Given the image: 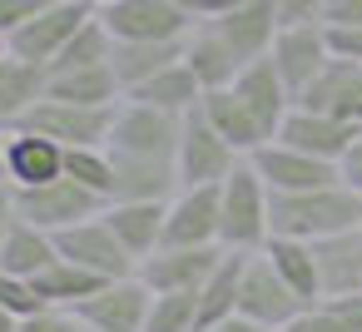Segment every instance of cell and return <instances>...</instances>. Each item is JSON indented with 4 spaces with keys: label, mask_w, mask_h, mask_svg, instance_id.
Segmentation results:
<instances>
[{
    "label": "cell",
    "mask_w": 362,
    "mask_h": 332,
    "mask_svg": "<svg viewBox=\"0 0 362 332\" xmlns=\"http://www.w3.org/2000/svg\"><path fill=\"white\" fill-rule=\"evenodd\" d=\"M268 223H273V238L322 243L332 233L362 228V194H352L342 179L327 189H313V194H273Z\"/></svg>",
    "instance_id": "cell-1"
},
{
    "label": "cell",
    "mask_w": 362,
    "mask_h": 332,
    "mask_svg": "<svg viewBox=\"0 0 362 332\" xmlns=\"http://www.w3.org/2000/svg\"><path fill=\"white\" fill-rule=\"evenodd\" d=\"M268 208H273V194H268V184L258 179V169L243 159V164L218 184V243H223L228 253H263L268 238H273Z\"/></svg>",
    "instance_id": "cell-2"
},
{
    "label": "cell",
    "mask_w": 362,
    "mask_h": 332,
    "mask_svg": "<svg viewBox=\"0 0 362 332\" xmlns=\"http://www.w3.org/2000/svg\"><path fill=\"white\" fill-rule=\"evenodd\" d=\"M115 109H85V105H65V100H35L11 129H30V134H45L55 139L60 149H105L110 144V129H115Z\"/></svg>",
    "instance_id": "cell-3"
},
{
    "label": "cell",
    "mask_w": 362,
    "mask_h": 332,
    "mask_svg": "<svg viewBox=\"0 0 362 332\" xmlns=\"http://www.w3.org/2000/svg\"><path fill=\"white\" fill-rule=\"evenodd\" d=\"M95 16L90 0H55V6H45L35 20H25L16 35H11V60H25L35 70H50L60 60V50L80 35V25Z\"/></svg>",
    "instance_id": "cell-4"
},
{
    "label": "cell",
    "mask_w": 362,
    "mask_h": 332,
    "mask_svg": "<svg viewBox=\"0 0 362 332\" xmlns=\"http://www.w3.org/2000/svg\"><path fill=\"white\" fill-rule=\"evenodd\" d=\"M179 129L184 119L144 109V105H119L115 129H110V154L115 159H144V164H174L179 154Z\"/></svg>",
    "instance_id": "cell-5"
},
{
    "label": "cell",
    "mask_w": 362,
    "mask_h": 332,
    "mask_svg": "<svg viewBox=\"0 0 362 332\" xmlns=\"http://www.w3.org/2000/svg\"><path fill=\"white\" fill-rule=\"evenodd\" d=\"M243 164V154L233 144H223L214 134V124L194 109L179 129V154H174V169H179V189H218L233 169Z\"/></svg>",
    "instance_id": "cell-6"
},
{
    "label": "cell",
    "mask_w": 362,
    "mask_h": 332,
    "mask_svg": "<svg viewBox=\"0 0 362 332\" xmlns=\"http://www.w3.org/2000/svg\"><path fill=\"white\" fill-rule=\"evenodd\" d=\"M21 198V218L45 228V233H65V228H80L90 218H100L110 203L90 189H80L75 179H55V184H40V189H16Z\"/></svg>",
    "instance_id": "cell-7"
},
{
    "label": "cell",
    "mask_w": 362,
    "mask_h": 332,
    "mask_svg": "<svg viewBox=\"0 0 362 332\" xmlns=\"http://www.w3.org/2000/svg\"><path fill=\"white\" fill-rule=\"evenodd\" d=\"M55 248H60L65 263L95 273V278H105V283H115V278H134V273H139V263L124 253V243L115 238V228L105 223V213L90 218V223H80V228L55 233Z\"/></svg>",
    "instance_id": "cell-8"
},
{
    "label": "cell",
    "mask_w": 362,
    "mask_h": 332,
    "mask_svg": "<svg viewBox=\"0 0 362 332\" xmlns=\"http://www.w3.org/2000/svg\"><path fill=\"white\" fill-rule=\"evenodd\" d=\"M95 11L115 40H189L194 30V20L174 0H110Z\"/></svg>",
    "instance_id": "cell-9"
},
{
    "label": "cell",
    "mask_w": 362,
    "mask_h": 332,
    "mask_svg": "<svg viewBox=\"0 0 362 332\" xmlns=\"http://www.w3.org/2000/svg\"><path fill=\"white\" fill-rule=\"evenodd\" d=\"M149 302H154V292L139 278H115V283H105L95 297H85L70 312L85 322V332H144Z\"/></svg>",
    "instance_id": "cell-10"
},
{
    "label": "cell",
    "mask_w": 362,
    "mask_h": 332,
    "mask_svg": "<svg viewBox=\"0 0 362 332\" xmlns=\"http://www.w3.org/2000/svg\"><path fill=\"white\" fill-rule=\"evenodd\" d=\"M268 60H273V70L283 75V85L293 90V100L327 70V60H332V45H327V25L317 20V25H283L278 30V40H273V50H268Z\"/></svg>",
    "instance_id": "cell-11"
},
{
    "label": "cell",
    "mask_w": 362,
    "mask_h": 332,
    "mask_svg": "<svg viewBox=\"0 0 362 332\" xmlns=\"http://www.w3.org/2000/svg\"><path fill=\"white\" fill-rule=\"evenodd\" d=\"M298 312H308L298 297H293V287L273 273V263L263 258V253H253L248 258V268H243V287H238V317H253V322H263V327H288Z\"/></svg>",
    "instance_id": "cell-12"
},
{
    "label": "cell",
    "mask_w": 362,
    "mask_h": 332,
    "mask_svg": "<svg viewBox=\"0 0 362 332\" xmlns=\"http://www.w3.org/2000/svg\"><path fill=\"white\" fill-rule=\"evenodd\" d=\"M248 164L258 169V179L268 184V194H313V189L337 184V164H322L313 154H298V149H288L278 139L263 144Z\"/></svg>",
    "instance_id": "cell-13"
},
{
    "label": "cell",
    "mask_w": 362,
    "mask_h": 332,
    "mask_svg": "<svg viewBox=\"0 0 362 332\" xmlns=\"http://www.w3.org/2000/svg\"><path fill=\"white\" fill-rule=\"evenodd\" d=\"M164 248H223L218 243V189H179L169 198Z\"/></svg>",
    "instance_id": "cell-14"
},
{
    "label": "cell",
    "mask_w": 362,
    "mask_h": 332,
    "mask_svg": "<svg viewBox=\"0 0 362 332\" xmlns=\"http://www.w3.org/2000/svg\"><path fill=\"white\" fill-rule=\"evenodd\" d=\"M218 258H223V248H154L134 278L149 292H199Z\"/></svg>",
    "instance_id": "cell-15"
},
{
    "label": "cell",
    "mask_w": 362,
    "mask_h": 332,
    "mask_svg": "<svg viewBox=\"0 0 362 332\" xmlns=\"http://www.w3.org/2000/svg\"><path fill=\"white\" fill-rule=\"evenodd\" d=\"M357 124H347V119H332V114H313V109H298L293 105V114L283 119V129H278V144H288V149H298V154H313V159H322V164H342V154L357 144Z\"/></svg>",
    "instance_id": "cell-16"
},
{
    "label": "cell",
    "mask_w": 362,
    "mask_h": 332,
    "mask_svg": "<svg viewBox=\"0 0 362 332\" xmlns=\"http://www.w3.org/2000/svg\"><path fill=\"white\" fill-rule=\"evenodd\" d=\"M209 25L228 40V50H233L243 65L268 60V50H273V40H278V30H283V20H278V0H243L238 11H228V16L209 20Z\"/></svg>",
    "instance_id": "cell-17"
},
{
    "label": "cell",
    "mask_w": 362,
    "mask_h": 332,
    "mask_svg": "<svg viewBox=\"0 0 362 332\" xmlns=\"http://www.w3.org/2000/svg\"><path fill=\"white\" fill-rule=\"evenodd\" d=\"M298 109H313V114H332V119H347L362 129V65L357 60H327V70L298 95Z\"/></svg>",
    "instance_id": "cell-18"
},
{
    "label": "cell",
    "mask_w": 362,
    "mask_h": 332,
    "mask_svg": "<svg viewBox=\"0 0 362 332\" xmlns=\"http://www.w3.org/2000/svg\"><path fill=\"white\" fill-rule=\"evenodd\" d=\"M6 179L16 189H40L65 179V149L30 129H6Z\"/></svg>",
    "instance_id": "cell-19"
},
{
    "label": "cell",
    "mask_w": 362,
    "mask_h": 332,
    "mask_svg": "<svg viewBox=\"0 0 362 332\" xmlns=\"http://www.w3.org/2000/svg\"><path fill=\"white\" fill-rule=\"evenodd\" d=\"M233 95L253 109V119L268 129V139H278V129H283V119L293 114V90L283 85V75L273 70V60H253V65H243V75L233 80Z\"/></svg>",
    "instance_id": "cell-20"
},
{
    "label": "cell",
    "mask_w": 362,
    "mask_h": 332,
    "mask_svg": "<svg viewBox=\"0 0 362 332\" xmlns=\"http://www.w3.org/2000/svg\"><path fill=\"white\" fill-rule=\"evenodd\" d=\"M313 258H317V278H322V302L362 292V228L313 243Z\"/></svg>",
    "instance_id": "cell-21"
},
{
    "label": "cell",
    "mask_w": 362,
    "mask_h": 332,
    "mask_svg": "<svg viewBox=\"0 0 362 332\" xmlns=\"http://www.w3.org/2000/svg\"><path fill=\"white\" fill-rule=\"evenodd\" d=\"M199 114H204V119L214 124V134H218L223 144H233L243 159H253L263 144H273V139H268V129L253 119V109L233 95V85H228V90H209V95H204V105H199Z\"/></svg>",
    "instance_id": "cell-22"
},
{
    "label": "cell",
    "mask_w": 362,
    "mask_h": 332,
    "mask_svg": "<svg viewBox=\"0 0 362 332\" xmlns=\"http://www.w3.org/2000/svg\"><path fill=\"white\" fill-rule=\"evenodd\" d=\"M179 60H184V40H115L110 70H115L119 90L134 95L139 85H149L154 75L174 70Z\"/></svg>",
    "instance_id": "cell-23"
},
{
    "label": "cell",
    "mask_w": 362,
    "mask_h": 332,
    "mask_svg": "<svg viewBox=\"0 0 362 332\" xmlns=\"http://www.w3.org/2000/svg\"><path fill=\"white\" fill-rule=\"evenodd\" d=\"M45 100H65V105H85V109H115V105H124V90H119L110 65L45 70Z\"/></svg>",
    "instance_id": "cell-24"
},
{
    "label": "cell",
    "mask_w": 362,
    "mask_h": 332,
    "mask_svg": "<svg viewBox=\"0 0 362 332\" xmlns=\"http://www.w3.org/2000/svg\"><path fill=\"white\" fill-rule=\"evenodd\" d=\"M184 65L194 70V80L209 90H228L238 75H243V60L228 50V40L214 30V25H194L189 40H184Z\"/></svg>",
    "instance_id": "cell-25"
},
{
    "label": "cell",
    "mask_w": 362,
    "mask_h": 332,
    "mask_svg": "<svg viewBox=\"0 0 362 332\" xmlns=\"http://www.w3.org/2000/svg\"><path fill=\"white\" fill-rule=\"evenodd\" d=\"M164 213H169V203H110L105 223L115 228L124 253L134 263H144L154 248H164Z\"/></svg>",
    "instance_id": "cell-26"
},
{
    "label": "cell",
    "mask_w": 362,
    "mask_h": 332,
    "mask_svg": "<svg viewBox=\"0 0 362 332\" xmlns=\"http://www.w3.org/2000/svg\"><path fill=\"white\" fill-rule=\"evenodd\" d=\"M124 105H144V109H159V114L189 119V114L204 105V85H199L194 70L179 60L174 70H164V75H154L149 85H139L134 95H124Z\"/></svg>",
    "instance_id": "cell-27"
},
{
    "label": "cell",
    "mask_w": 362,
    "mask_h": 332,
    "mask_svg": "<svg viewBox=\"0 0 362 332\" xmlns=\"http://www.w3.org/2000/svg\"><path fill=\"white\" fill-rule=\"evenodd\" d=\"M263 258L273 263V273L293 287V297H298L303 307H317V302H322V278H317L313 243H303V238H268Z\"/></svg>",
    "instance_id": "cell-28"
},
{
    "label": "cell",
    "mask_w": 362,
    "mask_h": 332,
    "mask_svg": "<svg viewBox=\"0 0 362 332\" xmlns=\"http://www.w3.org/2000/svg\"><path fill=\"white\" fill-rule=\"evenodd\" d=\"M248 258H253V253H228V248H223V258L214 263L209 283L199 287V332H209V327H218L223 317L238 312V287H243Z\"/></svg>",
    "instance_id": "cell-29"
},
{
    "label": "cell",
    "mask_w": 362,
    "mask_h": 332,
    "mask_svg": "<svg viewBox=\"0 0 362 332\" xmlns=\"http://www.w3.org/2000/svg\"><path fill=\"white\" fill-rule=\"evenodd\" d=\"M60 258V248H55V233H45V228H35V223H16L11 228V238L0 243V268L6 273H16V278H35V273H45L50 263Z\"/></svg>",
    "instance_id": "cell-30"
},
{
    "label": "cell",
    "mask_w": 362,
    "mask_h": 332,
    "mask_svg": "<svg viewBox=\"0 0 362 332\" xmlns=\"http://www.w3.org/2000/svg\"><path fill=\"white\" fill-rule=\"evenodd\" d=\"M30 287H35V297H40L45 307H80L85 297H95V292L105 287V278H95V273H85V268H75V263H65V258H55L45 273L30 278Z\"/></svg>",
    "instance_id": "cell-31"
},
{
    "label": "cell",
    "mask_w": 362,
    "mask_h": 332,
    "mask_svg": "<svg viewBox=\"0 0 362 332\" xmlns=\"http://www.w3.org/2000/svg\"><path fill=\"white\" fill-rule=\"evenodd\" d=\"M40 95H45V70L25 60H0V129H11Z\"/></svg>",
    "instance_id": "cell-32"
},
{
    "label": "cell",
    "mask_w": 362,
    "mask_h": 332,
    "mask_svg": "<svg viewBox=\"0 0 362 332\" xmlns=\"http://www.w3.org/2000/svg\"><path fill=\"white\" fill-rule=\"evenodd\" d=\"M110 55H115V35L105 30V20H100V11L80 25V35L60 50V60L50 65V70H90V65H110Z\"/></svg>",
    "instance_id": "cell-33"
},
{
    "label": "cell",
    "mask_w": 362,
    "mask_h": 332,
    "mask_svg": "<svg viewBox=\"0 0 362 332\" xmlns=\"http://www.w3.org/2000/svg\"><path fill=\"white\" fill-rule=\"evenodd\" d=\"M65 179L100 194L105 203H115V159H110V149H65Z\"/></svg>",
    "instance_id": "cell-34"
},
{
    "label": "cell",
    "mask_w": 362,
    "mask_h": 332,
    "mask_svg": "<svg viewBox=\"0 0 362 332\" xmlns=\"http://www.w3.org/2000/svg\"><path fill=\"white\" fill-rule=\"evenodd\" d=\"M144 332H199V292H154Z\"/></svg>",
    "instance_id": "cell-35"
},
{
    "label": "cell",
    "mask_w": 362,
    "mask_h": 332,
    "mask_svg": "<svg viewBox=\"0 0 362 332\" xmlns=\"http://www.w3.org/2000/svg\"><path fill=\"white\" fill-rule=\"evenodd\" d=\"M0 307H6V312H16L21 322H25V317H35V312H45V302L35 297V287H30L25 278L6 273V268H0Z\"/></svg>",
    "instance_id": "cell-36"
},
{
    "label": "cell",
    "mask_w": 362,
    "mask_h": 332,
    "mask_svg": "<svg viewBox=\"0 0 362 332\" xmlns=\"http://www.w3.org/2000/svg\"><path fill=\"white\" fill-rule=\"evenodd\" d=\"M278 332H352L342 317H337V307L332 302H317V307H308V312H298L288 327H278Z\"/></svg>",
    "instance_id": "cell-37"
},
{
    "label": "cell",
    "mask_w": 362,
    "mask_h": 332,
    "mask_svg": "<svg viewBox=\"0 0 362 332\" xmlns=\"http://www.w3.org/2000/svg\"><path fill=\"white\" fill-rule=\"evenodd\" d=\"M45 6H50V0H0V35H6V45H11V35H16L25 20H35Z\"/></svg>",
    "instance_id": "cell-38"
},
{
    "label": "cell",
    "mask_w": 362,
    "mask_h": 332,
    "mask_svg": "<svg viewBox=\"0 0 362 332\" xmlns=\"http://www.w3.org/2000/svg\"><path fill=\"white\" fill-rule=\"evenodd\" d=\"M21 332H85V322H80L70 307H45V312L25 317V322H21Z\"/></svg>",
    "instance_id": "cell-39"
},
{
    "label": "cell",
    "mask_w": 362,
    "mask_h": 332,
    "mask_svg": "<svg viewBox=\"0 0 362 332\" xmlns=\"http://www.w3.org/2000/svg\"><path fill=\"white\" fill-rule=\"evenodd\" d=\"M322 25L327 30H362V0H327Z\"/></svg>",
    "instance_id": "cell-40"
},
{
    "label": "cell",
    "mask_w": 362,
    "mask_h": 332,
    "mask_svg": "<svg viewBox=\"0 0 362 332\" xmlns=\"http://www.w3.org/2000/svg\"><path fill=\"white\" fill-rule=\"evenodd\" d=\"M174 6H179L194 25H209V20H218V16H228V11H238L243 0H174Z\"/></svg>",
    "instance_id": "cell-41"
},
{
    "label": "cell",
    "mask_w": 362,
    "mask_h": 332,
    "mask_svg": "<svg viewBox=\"0 0 362 332\" xmlns=\"http://www.w3.org/2000/svg\"><path fill=\"white\" fill-rule=\"evenodd\" d=\"M327 0H278V20L283 25H317Z\"/></svg>",
    "instance_id": "cell-42"
},
{
    "label": "cell",
    "mask_w": 362,
    "mask_h": 332,
    "mask_svg": "<svg viewBox=\"0 0 362 332\" xmlns=\"http://www.w3.org/2000/svg\"><path fill=\"white\" fill-rule=\"evenodd\" d=\"M21 223V198H16V184L0 174V243L11 238V228Z\"/></svg>",
    "instance_id": "cell-43"
},
{
    "label": "cell",
    "mask_w": 362,
    "mask_h": 332,
    "mask_svg": "<svg viewBox=\"0 0 362 332\" xmlns=\"http://www.w3.org/2000/svg\"><path fill=\"white\" fill-rule=\"evenodd\" d=\"M327 45L337 60H357L362 65V30H327Z\"/></svg>",
    "instance_id": "cell-44"
},
{
    "label": "cell",
    "mask_w": 362,
    "mask_h": 332,
    "mask_svg": "<svg viewBox=\"0 0 362 332\" xmlns=\"http://www.w3.org/2000/svg\"><path fill=\"white\" fill-rule=\"evenodd\" d=\"M337 179H342L352 194H362V134H357V144L342 154V164H337Z\"/></svg>",
    "instance_id": "cell-45"
},
{
    "label": "cell",
    "mask_w": 362,
    "mask_h": 332,
    "mask_svg": "<svg viewBox=\"0 0 362 332\" xmlns=\"http://www.w3.org/2000/svg\"><path fill=\"white\" fill-rule=\"evenodd\" d=\"M332 307H337V317H342L352 332H362V292H357V297H337Z\"/></svg>",
    "instance_id": "cell-46"
},
{
    "label": "cell",
    "mask_w": 362,
    "mask_h": 332,
    "mask_svg": "<svg viewBox=\"0 0 362 332\" xmlns=\"http://www.w3.org/2000/svg\"><path fill=\"white\" fill-rule=\"evenodd\" d=\"M209 332H273V327H263V322H253V317H238V312H233V317H223V322H218V327H209Z\"/></svg>",
    "instance_id": "cell-47"
},
{
    "label": "cell",
    "mask_w": 362,
    "mask_h": 332,
    "mask_svg": "<svg viewBox=\"0 0 362 332\" xmlns=\"http://www.w3.org/2000/svg\"><path fill=\"white\" fill-rule=\"evenodd\" d=\"M0 174H6V129H0Z\"/></svg>",
    "instance_id": "cell-48"
},
{
    "label": "cell",
    "mask_w": 362,
    "mask_h": 332,
    "mask_svg": "<svg viewBox=\"0 0 362 332\" xmlns=\"http://www.w3.org/2000/svg\"><path fill=\"white\" fill-rule=\"evenodd\" d=\"M0 60H11V45H6V35H0Z\"/></svg>",
    "instance_id": "cell-49"
},
{
    "label": "cell",
    "mask_w": 362,
    "mask_h": 332,
    "mask_svg": "<svg viewBox=\"0 0 362 332\" xmlns=\"http://www.w3.org/2000/svg\"><path fill=\"white\" fill-rule=\"evenodd\" d=\"M90 6H110V0H90Z\"/></svg>",
    "instance_id": "cell-50"
},
{
    "label": "cell",
    "mask_w": 362,
    "mask_h": 332,
    "mask_svg": "<svg viewBox=\"0 0 362 332\" xmlns=\"http://www.w3.org/2000/svg\"><path fill=\"white\" fill-rule=\"evenodd\" d=\"M50 6H55V0H50Z\"/></svg>",
    "instance_id": "cell-51"
}]
</instances>
